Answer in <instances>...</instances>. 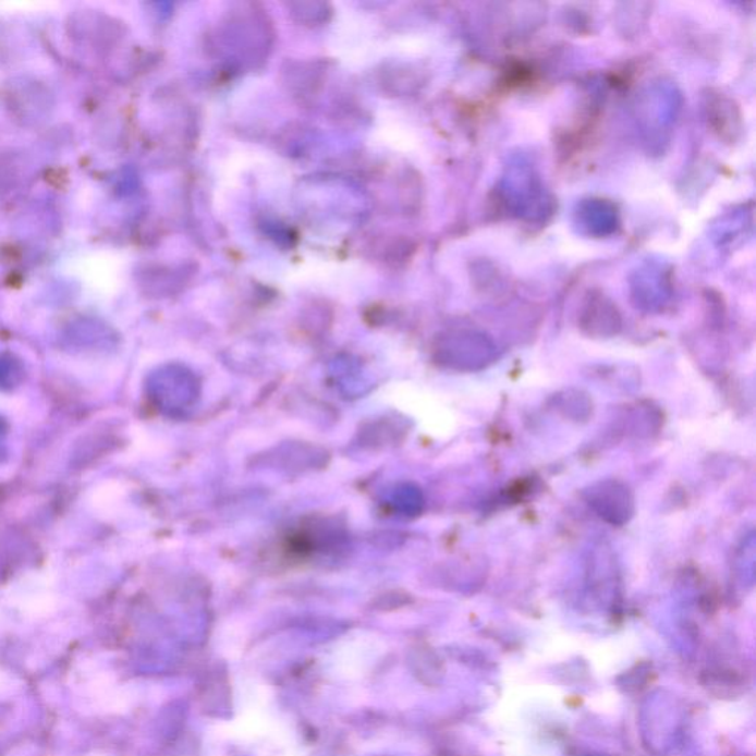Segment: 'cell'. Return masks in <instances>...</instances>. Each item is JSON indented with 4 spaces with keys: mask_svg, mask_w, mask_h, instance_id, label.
Wrapping results in <instances>:
<instances>
[{
    "mask_svg": "<svg viewBox=\"0 0 756 756\" xmlns=\"http://www.w3.org/2000/svg\"><path fill=\"white\" fill-rule=\"evenodd\" d=\"M584 496L598 516L612 525H625L634 516L633 492L622 481L613 479L597 481L589 486Z\"/></svg>",
    "mask_w": 756,
    "mask_h": 756,
    "instance_id": "obj_1",
    "label": "cell"
}]
</instances>
